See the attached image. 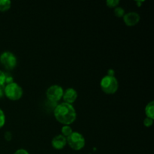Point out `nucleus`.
Segmentation results:
<instances>
[{"instance_id":"obj_1","label":"nucleus","mask_w":154,"mask_h":154,"mask_svg":"<svg viewBox=\"0 0 154 154\" xmlns=\"http://www.w3.org/2000/svg\"><path fill=\"white\" fill-rule=\"evenodd\" d=\"M54 117L59 123L69 126L76 120L77 113L73 105L63 102L55 107Z\"/></svg>"},{"instance_id":"obj_2","label":"nucleus","mask_w":154,"mask_h":154,"mask_svg":"<svg viewBox=\"0 0 154 154\" xmlns=\"http://www.w3.org/2000/svg\"><path fill=\"white\" fill-rule=\"evenodd\" d=\"M101 88L102 91L106 94H114L117 91L119 87L118 81L114 76L103 77L100 82Z\"/></svg>"},{"instance_id":"obj_3","label":"nucleus","mask_w":154,"mask_h":154,"mask_svg":"<svg viewBox=\"0 0 154 154\" xmlns=\"http://www.w3.org/2000/svg\"><path fill=\"white\" fill-rule=\"evenodd\" d=\"M4 93L8 99L11 100L16 101L19 100L23 96V89L19 84L17 83H11V84H6L4 88Z\"/></svg>"},{"instance_id":"obj_4","label":"nucleus","mask_w":154,"mask_h":154,"mask_svg":"<svg viewBox=\"0 0 154 154\" xmlns=\"http://www.w3.org/2000/svg\"><path fill=\"white\" fill-rule=\"evenodd\" d=\"M66 139L69 147L75 150H81L85 146V138L78 132H73Z\"/></svg>"},{"instance_id":"obj_5","label":"nucleus","mask_w":154,"mask_h":154,"mask_svg":"<svg viewBox=\"0 0 154 154\" xmlns=\"http://www.w3.org/2000/svg\"><path fill=\"white\" fill-rule=\"evenodd\" d=\"M0 63L7 70H12L17 66V60L13 53L5 51L0 55Z\"/></svg>"},{"instance_id":"obj_6","label":"nucleus","mask_w":154,"mask_h":154,"mask_svg":"<svg viewBox=\"0 0 154 154\" xmlns=\"http://www.w3.org/2000/svg\"><path fill=\"white\" fill-rule=\"evenodd\" d=\"M63 87L59 85H52L47 90L46 96L49 102L55 103L63 99Z\"/></svg>"},{"instance_id":"obj_7","label":"nucleus","mask_w":154,"mask_h":154,"mask_svg":"<svg viewBox=\"0 0 154 154\" xmlns=\"http://www.w3.org/2000/svg\"><path fill=\"white\" fill-rule=\"evenodd\" d=\"M140 20V15L135 11L128 12L123 16V21L128 26L137 25Z\"/></svg>"},{"instance_id":"obj_8","label":"nucleus","mask_w":154,"mask_h":154,"mask_svg":"<svg viewBox=\"0 0 154 154\" xmlns=\"http://www.w3.org/2000/svg\"><path fill=\"white\" fill-rule=\"evenodd\" d=\"M78 98V93L74 88H68L63 93V99L65 103L72 105Z\"/></svg>"},{"instance_id":"obj_9","label":"nucleus","mask_w":154,"mask_h":154,"mask_svg":"<svg viewBox=\"0 0 154 154\" xmlns=\"http://www.w3.org/2000/svg\"><path fill=\"white\" fill-rule=\"evenodd\" d=\"M67 144V139L66 137H64L62 135H57L52 139L51 144L53 147L57 150H61Z\"/></svg>"},{"instance_id":"obj_10","label":"nucleus","mask_w":154,"mask_h":154,"mask_svg":"<svg viewBox=\"0 0 154 154\" xmlns=\"http://www.w3.org/2000/svg\"><path fill=\"white\" fill-rule=\"evenodd\" d=\"M145 114L147 117L153 119L154 118V102L151 101L149 102L145 107Z\"/></svg>"},{"instance_id":"obj_11","label":"nucleus","mask_w":154,"mask_h":154,"mask_svg":"<svg viewBox=\"0 0 154 154\" xmlns=\"http://www.w3.org/2000/svg\"><path fill=\"white\" fill-rule=\"evenodd\" d=\"M11 2L10 0H0V11H6L10 9Z\"/></svg>"},{"instance_id":"obj_12","label":"nucleus","mask_w":154,"mask_h":154,"mask_svg":"<svg viewBox=\"0 0 154 154\" xmlns=\"http://www.w3.org/2000/svg\"><path fill=\"white\" fill-rule=\"evenodd\" d=\"M61 132L62 135H63L64 137H66V138H67V137H69V135H71V134L73 132V130H72V129L71 128L70 126H68V125H65L64 126H63L61 129Z\"/></svg>"},{"instance_id":"obj_13","label":"nucleus","mask_w":154,"mask_h":154,"mask_svg":"<svg viewBox=\"0 0 154 154\" xmlns=\"http://www.w3.org/2000/svg\"><path fill=\"white\" fill-rule=\"evenodd\" d=\"M114 14L117 17H122L124 16L125 14V10L121 7H117L115 8L114 9Z\"/></svg>"},{"instance_id":"obj_14","label":"nucleus","mask_w":154,"mask_h":154,"mask_svg":"<svg viewBox=\"0 0 154 154\" xmlns=\"http://www.w3.org/2000/svg\"><path fill=\"white\" fill-rule=\"evenodd\" d=\"M120 3V1L119 0H108L106 2L107 5L109 8H116L117 7V5Z\"/></svg>"},{"instance_id":"obj_15","label":"nucleus","mask_w":154,"mask_h":154,"mask_svg":"<svg viewBox=\"0 0 154 154\" xmlns=\"http://www.w3.org/2000/svg\"><path fill=\"white\" fill-rule=\"evenodd\" d=\"M5 123V115L4 111L0 108V129L4 126Z\"/></svg>"},{"instance_id":"obj_16","label":"nucleus","mask_w":154,"mask_h":154,"mask_svg":"<svg viewBox=\"0 0 154 154\" xmlns=\"http://www.w3.org/2000/svg\"><path fill=\"white\" fill-rule=\"evenodd\" d=\"M5 72L0 70V86H5Z\"/></svg>"},{"instance_id":"obj_17","label":"nucleus","mask_w":154,"mask_h":154,"mask_svg":"<svg viewBox=\"0 0 154 154\" xmlns=\"http://www.w3.org/2000/svg\"><path fill=\"white\" fill-rule=\"evenodd\" d=\"M153 123V119L149 118V117H146L144 120V124L146 127H150Z\"/></svg>"},{"instance_id":"obj_18","label":"nucleus","mask_w":154,"mask_h":154,"mask_svg":"<svg viewBox=\"0 0 154 154\" xmlns=\"http://www.w3.org/2000/svg\"><path fill=\"white\" fill-rule=\"evenodd\" d=\"M14 82L13 77L11 75L10 73H5V85L6 84H11V83Z\"/></svg>"},{"instance_id":"obj_19","label":"nucleus","mask_w":154,"mask_h":154,"mask_svg":"<svg viewBox=\"0 0 154 154\" xmlns=\"http://www.w3.org/2000/svg\"><path fill=\"white\" fill-rule=\"evenodd\" d=\"M5 138L7 141H11V140L12 139V133L11 132H9V131H8V132H6L5 133Z\"/></svg>"},{"instance_id":"obj_20","label":"nucleus","mask_w":154,"mask_h":154,"mask_svg":"<svg viewBox=\"0 0 154 154\" xmlns=\"http://www.w3.org/2000/svg\"><path fill=\"white\" fill-rule=\"evenodd\" d=\"M14 154H29L28 153V151L25 150V149H19V150H17Z\"/></svg>"},{"instance_id":"obj_21","label":"nucleus","mask_w":154,"mask_h":154,"mask_svg":"<svg viewBox=\"0 0 154 154\" xmlns=\"http://www.w3.org/2000/svg\"><path fill=\"white\" fill-rule=\"evenodd\" d=\"M4 88L5 86H0V98H2L5 95Z\"/></svg>"},{"instance_id":"obj_22","label":"nucleus","mask_w":154,"mask_h":154,"mask_svg":"<svg viewBox=\"0 0 154 154\" xmlns=\"http://www.w3.org/2000/svg\"><path fill=\"white\" fill-rule=\"evenodd\" d=\"M107 75H108V76H114V71L113 69H109Z\"/></svg>"}]
</instances>
